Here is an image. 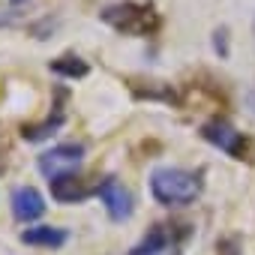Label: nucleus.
I'll return each instance as SVG.
<instances>
[{
    "label": "nucleus",
    "instance_id": "13",
    "mask_svg": "<svg viewBox=\"0 0 255 255\" xmlns=\"http://www.w3.org/2000/svg\"><path fill=\"white\" fill-rule=\"evenodd\" d=\"M249 102H252V108H255V93H252V96H249Z\"/></svg>",
    "mask_w": 255,
    "mask_h": 255
},
{
    "label": "nucleus",
    "instance_id": "3",
    "mask_svg": "<svg viewBox=\"0 0 255 255\" xmlns=\"http://www.w3.org/2000/svg\"><path fill=\"white\" fill-rule=\"evenodd\" d=\"M81 159H84V147L81 144H57V147L45 150L36 165H39V171L48 180H57V177H66V174H75Z\"/></svg>",
    "mask_w": 255,
    "mask_h": 255
},
{
    "label": "nucleus",
    "instance_id": "11",
    "mask_svg": "<svg viewBox=\"0 0 255 255\" xmlns=\"http://www.w3.org/2000/svg\"><path fill=\"white\" fill-rule=\"evenodd\" d=\"M60 123H63V117L57 114L51 123H42V126H24V138H27V141H42L48 132H54V129H57Z\"/></svg>",
    "mask_w": 255,
    "mask_h": 255
},
{
    "label": "nucleus",
    "instance_id": "14",
    "mask_svg": "<svg viewBox=\"0 0 255 255\" xmlns=\"http://www.w3.org/2000/svg\"><path fill=\"white\" fill-rule=\"evenodd\" d=\"M252 27H255V21H252Z\"/></svg>",
    "mask_w": 255,
    "mask_h": 255
},
{
    "label": "nucleus",
    "instance_id": "12",
    "mask_svg": "<svg viewBox=\"0 0 255 255\" xmlns=\"http://www.w3.org/2000/svg\"><path fill=\"white\" fill-rule=\"evenodd\" d=\"M213 48H216L222 57H228V30H225V27H219V30L213 33Z\"/></svg>",
    "mask_w": 255,
    "mask_h": 255
},
{
    "label": "nucleus",
    "instance_id": "6",
    "mask_svg": "<svg viewBox=\"0 0 255 255\" xmlns=\"http://www.w3.org/2000/svg\"><path fill=\"white\" fill-rule=\"evenodd\" d=\"M45 213V198L33 186H18L12 192V216L18 222H33Z\"/></svg>",
    "mask_w": 255,
    "mask_h": 255
},
{
    "label": "nucleus",
    "instance_id": "9",
    "mask_svg": "<svg viewBox=\"0 0 255 255\" xmlns=\"http://www.w3.org/2000/svg\"><path fill=\"white\" fill-rule=\"evenodd\" d=\"M66 240H69V234L63 228H54V225H36V228H24L21 231V243H27V246L60 249Z\"/></svg>",
    "mask_w": 255,
    "mask_h": 255
},
{
    "label": "nucleus",
    "instance_id": "4",
    "mask_svg": "<svg viewBox=\"0 0 255 255\" xmlns=\"http://www.w3.org/2000/svg\"><path fill=\"white\" fill-rule=\"evenodd\" d=\"M96 195H99V201L105 204L111 222H126V219L132 216V195H129V189H126L117 177H105V180H99Z\"/></svg>",
    "mask_w": 255,
    "mask_h": 255
},
{
    "label": "nucleus",
    "instance_id": "10",
    "mask_svg": "<svg viewBox=\"0 0 255 255\" xmlns=\"http://www.w3.org/2000/svg\"><path fill=\"white\" fill-rule=\"evenodd\" d=\"M51 69L57 75H66V78H84L87 75V63L81 57H60V60L51 63Z\"/></svg>",
    "mask_w": 255,
    "mask_h": 255
},
{
    "label": "nucleus",
    "instance_id": "5",
    "mask_svg": "<svg viewBox=\"0 0 255 255\" xmlns=\"http://www.w3.org/2000/svg\"><path fill=\"white\" fill-rule=\"evenodd\" d=\"M201 135H204V141H210L213 147H219L222 153H228L234 159H243V153H246V138L234 129L228 120H219V117L207 120L201 126Z\"/></svg>",
    "mask_w": 255,
    "mask_h": 255
},
{
    "label": "nucleus",
    "instance_id": "7",
    "mask_svg": "<svg viewBox=\"0 0 255 255\" xmlns=\"http://www.w3.org/2000/svg\"><path fill=\"white\" fill-rule=\"evenodd\" d=\"M177 249V240H174V231L171 225H153L138 246H132L129 255H168Z\"/></svg>",
    "mask_w": 255,
    "mask_h": 255
},
{
    "label": "nucleus",
    "instance_id": "8",
    "mask_svg": "<svg viewBox=\"0 0 255 255\" xmlns=\"http://www.w3.org/2000/svg\"><path fill=\"white\" fill-rule=\"evenodd\" d=\"M51 183V198L60 201V204H75V201H84L90 192V186H84V180H78L75 174H66V177H57V180H48Z\"/></svg>",
    "mask_w": 255,
    "mask_h": 255
},
{
    "label": "nucleus",
    "instance_id": "1",
    "mask_svg": "<svg viewBox=\"0 0 255 255\" xmlns=\"http://www.w3.org/2000/svg\"><path fill=\"white\" fill-rule=\"evenodd\" d=\"M150 192L165 207H186L201 195V183L186 168H156L150 174Z\"/></svg>",
    "mask_w": 255,
    "mask_h": 255
},
{
    "label": "nucleus",
    "instance_id": "2",
    "mask_svg": "<svg viewBox=\"0 0 255 255\" xmlns=\"http://www.w3.org/2000/svg\"><path fill=\"white\" fill-rule=\"evenodd\" d=\"M102 18H105L114 30L126 33V36H144V33H150V30L156 27V15H153L147 6H138V3L108 6V9L102 12Z\"/></svg>",
    "mask_w": 255,
    "mask_h": 255
}]
</instances>
